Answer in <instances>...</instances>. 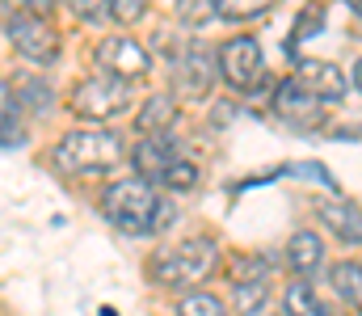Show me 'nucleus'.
Listing matches in <instances>:
<instances>
[{
  "mask_svg": "<svg viewBox=\"0 0 362 316\" xmlns=\"http://www.w3.org/2000/svg\"><path fill=\"white\" fill-rule=\"evenodd\" d=\"M101 211H105V219H110L118 232H127V236H156V232H165V228L177 219V207H173L169 199H160L156 186L144 182V177H122V182H114V186L101 194Z\"/></svg>",
  "mask_w": 362,
  "mask_h": 316,
  "instance_id": "1",
  "label": "nucleus"
},
{
  "mask_svg": "<svg viewBox=\"0 0 362 316\" xmlns=\"http://www.w3.org/2000/svg\"><path fill=\"white\" fill-rule=\"evenodd\" d=\"M127 160V144L110 127H81L55 144V165L64 173H105Z\"/></svg>",
  "mask_w": 362,
  "mask_h": 316,
  "instance_id": "2",
  "label": "nucleus"
},
{
  "mask_svg": "<svg viewBox=\"0 0 362 316\" xmlns=\"http://www.w3.org/2000/svg\"><path fill=\"white\" fill-rule=\"evenodd\" d=\"M215 240H206V236H189V240H181V245H169V249H156L152 253V262H148V274H152V283H160V287H194V283H202L211 270H215Z\"/></svg>",
  "mask_w": 362,
  "mask_h": 316,
  "instance_id": "3",
  "label": "nucleus"
},
{
  "mask_svg": "<svg viewBox=\"0 0 362 316\" xmlns=\"http://www.w3.org/2000/svg\"><path fill=\"white\" fill-rule=\"evenodd\" d=\"M219 76L228 89L236 93H257L266 89V55H262V42L249 38V34H236L219 47Z\"/></svg>",
  "mask_w": 362,
  "mask_h": 316,
  "instance_id": "4",
  "label": "nucleus"
},
{
  "mask_svg": "<svg viewBox=\"0 0 362 316\" xmlns=\"http://www.w3.org/2000/svg\"><path fill=\"white\" fill-rule=\"evenodd\" d=\"M169 59H173V81H177V93H181V98H189V102H202V98L211 93L215 76H219V51H211L206 42L189 38L185 47L169 51Z\"/></svg>",
  "mask_w": 362,
  "mask_h": 316,
  "instance_id": "5",
  "label": "nucleus"
},
{
  "mask_svg": "<svg viewBox=\"0 0 362 316\" xmlns=\"http://www.w3.org/2000/svg\"><path fill=\"white\" fill-rule=\"evenodd\" d=\"M93 59H97V68H101V76H114V81H144L148 72H152V55H148V47L139 42V38H131V34H110V38H101L97 47H93Z\"/></svg>",
  "mask_w": 362,
  "mask_h": 316,
  "instance_id": "6",
  "label": "nucleus"
},
{
  "mask_svg": "<svg viewBox=\"0 0 362 316\" xmlns=\"http://www.w3.org/2000/svg\"><path fill=\"white\" fill-rule=\"evenodd\" d=\"M72 110L89 122H110L118 114L131 110V85L127 81H114V76H93L81 81L72 89Z\"/></svg>",
  "mask_w": 362,
  "mask_h": 316,
  "instance_id": "7",
  "label": "nucleus"
},
{
  "mask_svg": "<svg viewBox=\"0 0 362 316\" xmlns=\"http://www.w3.org/2000/svg\"><path fill=\"white\" fill-rule=\"evenodd\" d=\"M4 34L17 47V55H25L38 68L59 59V30L51 25V17H8Z\"/></svg>",
  "mask_w": 362,
  "mask_h": 316,
  "instance_id": "8",
  "label": "nucleus"
},
{
  "mask_svg": "<svg viewBox=\"0 0 362 316\" xmlns=\"http://www.w3.org/2000/svg\"><path fill=\"white\" fill-rule=\"evenodd\" d=\"M274 118H282L286 127H295V131H308V127H320L325 122V102L320 98H312L295 76L291 81H282L278 89H274Z\"/></svg>",
  "mask_w": 362,
  "mask_h": 316,
  "instance_id": "9",
  "label": "nucleus"
},
{
  "mask_svg": "<svg viewBox=\"0 0 362 316\" xmlns=\"http://www.w3.org/2000/svg\"><path fill=\"white\" fill-rule=\"evenodd\" d=\"M131 160H135V177H144V182L156 186V182H165V173L181 160V148L169 131H165V135H144V139L135 144Z\"/></svg>",
  "mask_w": 362,
  "mask_h": 316,
  "instance_id": "10",
  "label": "nucleus"
},
{
  "mask_svg": "<svg viewBox=\"0 0 362 316\" xmlns=\"http://www.w3.org/2000/svg\"><path fill=\"white\" fill-rule=\"evenodd\" d=\"M295 81H299L312 98H320V102H341V98L350 93V76H346L337 64H329V59H299Z\"/></svg>",
  "mask_w": 362,
  "mask_h": 316,
  "instance_id": "11",
  "label": "nucleus"
},
{
  "mask_svg": "<svg viewBox=\"0 0 362 316\" xmlns=\"http://www.w3.org/2000/svg\"><path fill=\"white\" fill-rule=\"evenodd\" d=\"M316 215H320V223H325L341 245H362V207L350 203L346 194L320 199V203H316Z\"/></svg>",
  "mask_w": 362,
  "mask_h": 316,
  "instance_id": "12",
  "label": "nucleus"
},
{
  "mask_svg": "<svg viewBox=\"0 0 362 316\" xmlns=\"http://www.w3.org/2000/svg\"><path fill=\"white\" fill-rule=\"evenodd\" d=\"M286 266H291L299 279H312V274L325 266V240H320V232H312V228L295 232V236L286 240Z\"/></svg>",
  "mask_w": 362,
  "mask_h": 316,
  "instance_id": "13",
  "label": "nucleus"
},
{
  "mask_svg": "<svg viewBox=\"0 0 362 316\" xmlns=\"http://www.w3.org/2000/svg\"><path fill=\"white\" fill-rule=\"evenodd\" d=\"M8 85H13V102H17L21 114H51V110H55V89H51V81L30 76V72H17Z\"/></svg>",
  "mask_w": 362,
  "mask_h": 316,
  "instance_id": "14",
  "label": "nucleus"
},
{
  "mask_svg": "<svg viewBox=\"0 0 362 316\" xmlns=\"http://www.w3.org/2000/svg\"><path fill=\"white\" fill-rule=\"evenodd\" d=\"M173 122H177V102H173L169 93H156V98H148V102L139 105V114H135V127H139V135H165Z\"/></svg>",
  "mask_w": 362,
  "mask_h": 316,
  "instance_id": "15",
  "label": "nucleus"
},
{
  "mask_svg": "<svg viewBox=\"0 0 362 316\" xmlns=\"http://www.w3.org/2000/svg\"><path fill=\"white\" fill-rule=\"evenodd\" d=\"M282 312H286V316H333L329 308H325V300L312 291V283H308V279L286 283V291H282Z\"/></svg>",
  "mask_w": 362,
  "mask_h": 316,
  "instance_id": "16",
  "label": "nucleus"
},
{
  "mask_svg": "<svg viewBox=\"0 0 362 316\" xmlns=\"http://www.w3.org/2000/svg\"><path fill=\"white\" fill-rule=\"evenodd\" d=\"M329 283L354 312H362V262H337L329 270Z\"/></svg>",
  "mask_w": 362,
  "mask_h": 316,
  "instance_id": "17",
  "label": "nucleus"
},
{
  "mask_svg": "<svg viewBox=\"0 0 362 316\" xmlns=\"http://www.w3.org/2000/svg\"><path fill=\"white\" fill-rule=\"evenodd\" d=\"M21 139H25V127H21V110L13 102V85L0 81V148L21 144Z\"/></svg>",
  "mask_w": 362,
  "mask_h": 316,
  "instance_id": "18",
  "label": "nucleus"
},
{
  "mask_svg": "<svg viewBox=\"0 0 362 316\" xmlns=\"http://www.w3.org/2000/svg\"><path fill=\"white\" fill-rule=\"evenodd\" d=\"M232 304H236L240 316L266 308L270 304V279H240V283H232Z\"/></svg>",
  "mask_w": 362,
  "mask_h": 316,
  "instance_id": "19",
  "label": "nucleus"
},
{
  "mask_svg": "<svg viewBox=\"0 0 362 316\" xmlns=\"http://www.w3.org/2000/svg\"><path fill=\"white\" fill-rule=\"evenodd\" d=\"M177 316H232V312H228V304H223L219 295H211V291H189V295L177 300Z\"/></svg>",
  "mask_w": 362,
  "mask_h": 316,
  "instance_id": "20",
  "label": "nucleus"
},
{
  "mask_svg": "<svg viewBox=\"0 0 362 316\" xmlns=\"http://www.w3.org/2000/svg\"><path fill=\"white\" fill-rule=\"evenodd\" d=\"M270 4L274 0H215V13H219L223 21H253V17H262Z\"/></svg>",
  "mask_w": 362,
  "mask_h": 316,
  "instance_id": "21",
  "label": "nucleus"
},
{
  "mask_svg": "<svg viewBox=\"0 0 362 316\" xmlns=\"http://www.w3.org/2000/svg\"><path fill=\"white\" fill-rule=\"evenodd\" d=\"M160 186H165V190H173V194H189V190L198 186V165H189V160L181 156L177 165L165 173V182H160Z\"/></svg>",
  "mask_w": 362,
  "mask_h": 316,
  "instance_id": "22",
  "label": "nucleus"
},
{
  "mask_svg": "<svg viewBox=\"0 0 362 316\" xmlns=\"http://www.w3.org/2000/svg\"><path fill=\"white\" fill-rule=\"evenodd\" d=\"M177 17L185 25H206L219 13H215V0H177Z\"/></svg>",
  "mask_w": 362,
  "mask_h": 316,
  "instance_id": "23",
  "label": "nucleus"
},
{
  "mask_svg": "<svg viewBox=\"0 0 362 316\" xmlns=\"http://www.w3.org/2000/svg\"><path fill=\"white\" fill-rule=\"evenodd\" d=\"M68 8H72L81 21L97 25V21H110V13H114V0H68Z\"/></svg>",
  "mask_w": 362,
  "mask_h": 316,
  "instance_id": "24",
  "label": "nucleus"
},
{
  "mask_svg": "<svg viewBox=\"0 0 362 316\" xmlns=\"http://www.w3.org/2000/svg\"><path fill=\"white\" fill-rule=\"evenodd\" d=\"M144 13H148V0H114L110 21H118V25H135Z\"/></svg>",
  "mask_w": 362,
  "mask_h": 316,
  "instance_id": "25",
  "label": "nucleus"
},
{
  "mask_svg": "<svg viewBox=\"0 0 362 316\" xmlns=\"http://www.w3.org/2000/svg\"><path fill=\"white\" fill-rule=\"evenodd\" d=\"M8 17H47L55 8V0H4Z\"/></svg>",
  "mask_w": 362,
  "mask_h": 316,
  "instance_id": "26",
  "label": "nucleus"
},
{
  "mask_svg": "<svg viewBox=\"0 0 362 316\" xmlns=\"http://www.w3.org/2000/svg\"><path fill=\"white\" fill-rule=\"evenodd\" d=\"M249 316H286V312H274L270 304H266V308H257V312H249Z\"/></svg>",
  "mask_w": 362,
  "mask_h": 316,
  "instance_id": "27",
  "label": "nucleus"
},
{
  "mask_svg": "<svg viewBox=\"0 0 362 316\" xmlns=\"http://www.w3.org/2000/svg\"><path fill=\"white\" fill-rule=\"evenodd\" d=\"M354 85L362 89V59H358V68H354Z\"/></svg>",
  "mask_w": 362,
  "mask_h": 316,
  "instance_id": "28",
  "label": "nucleus"
},
{
  "mask_svg": "<svg viewBox=\"0 0 362 316\" xmlns=\"http://www.w3.org/2000/svg\"><path fill=\"white\" fill-rule=\"evenodd\" d=\"M346 4H350V8H354V13L362 17V0H346Z\"/></svg>",
  "mask_w": 362,
  "mask_h": 316,
  "instance_id": "29",
  "label": "nucleus"
},
{
  "mask_svg": "<svg viewBox=\"0 0 362 316\" xmlns=\"http://www.w3.org/2000/svg\"><path fill=\"white\" fill-rule=\"evenodd\" d=\"M101 316H114V308H101Z\"/></svg>",
  "mask_w": 362,
  "mask_h": 316,
  "instance_id": "30",
  "label": "nucleus"
}]
</instances>
